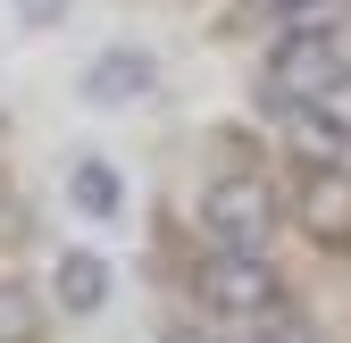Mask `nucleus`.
Returning <instances> with one entry per match:
<instances>
[{
	"instance_id": "nucleus-2",
	"label": "nucleus",
	"mask_w": 351,
	"mask_h": 343,
	"mask_svg": "<svg viewBox=\"0 0 351 343\" xmlns=\"http://www.w3.org/2000/svg\"><path fill=\"white\" fill-rule=\"evenodd\" d=\"M201 226L226 251H268V235H276V185L268 176H217L201 193Z\"/></svg>"
},
{
	"instance_id": "nucleus-9",
	"label": "nucleus",
	"mask_w": 351,
	"mask_h": 343,
	"mask_svg": "<svg viewBox=\"0 0 351 343\" xmlns=\"http://www.w3.org/2000/svg\"><path fill=\"white\" fill-rule=\"evenodd\" d=\"M243 343H318V335H310V318H301L293 302H276V310L243 318Z\"/></svg>"
},
{
	"instance_id": "nucleus-3",
	"label": "nucleus",
	"mask_w": 351,
	"mask_h": 343,
	"mask_svg": "<svg viewBox=\"0 0 351 343\" xmlns=\"http://www.w3.org/2000/svg\"><path fill=\"white\" fill-rule=\"evenodd\" d=\"M343 75H351L343 34H276V51H268V101L276 109L318 101V93H335Z\"/></svg>"
},
{
	"instance_id": "nucleus-5",
	"label": "nucleus",
	"mask_w": 351,
	"mask_h": 343,
	"mask_svg": "<svg viewBox=\"0 0 351 343\" xmlns=\"http://www.w3.org/2000/svg\"><path fill=\"white\" fill-rule=\"evenodd\" d=\"M151 84H159V59L134 51V42H117V51H101L93 67H84V101H93V109H117V101H143Z\"/></svg>"
},
{
	"instance_id": "nucleus-11",
	"label": "nucleus",
	"mask_w": 351,
	"mask_h": 343,
	"mask_svg": "<svg viewBox=\"0 0 351 343\" xmlns=\"http://www.w3.org/2000/svg\"><path fill=\"white\" fill-rule=\"evenodd\" d=\"M17 17H25V25H59V17H67V0H17Z\"/></svg>"
},
{
	"instance_id": "nucleus-4",
	"label": "nucleus",
	"mask_w": 351,
	"mask_h": 343,
	"mask_svg": "<svg viewBox=\"0 0 351 343\" xmlns=\"http://www.w3.org/2000/svg\"><path fill=\"white\" fill-rule=\"evenodd\" d=\"M301 226L326 251H351V167H310L301 185Z\"/></svg>"
},
{
	"instance_id": "nucleus-6",
	"label": "nucleus",
	"mask_w": 351,
	"mask_h": 343,
	"mask_svg": "<svg viewBox=\"0 0 351 343\" xmlns=\"http://www.w3.org/2000/svg\"><path fill=\"white\" fill-rule=\"evenodd\" d=\"M285 134H293V159H301V167H343V159H351V134H343L318 101H293V109H285Z\"/></svg>"
},
{
	"instance_id": "nucleus-12",
	"label": "nucleus",
	"mask_w": 351,
	"mask_h": 343,
	"mask_svg": "<svg viewBox=\"0 0 351 343\" xmlns=\"http://www.w3.org/2000/svg\"><path fill=\"white\" fill-rule=\"evenodd\" d=\"M251 9H259V17H276V9H293V0H251Z\"/></svg>"
},
{
	"instance_id": "nucleus-13",
	"label": "nucleus",
	"mask_w": 351,
	"mask_h": 343,
	"mask_svg": "<svg viewBox=\"0 0 351 343\" xmlns=\"http://www.w3.org/2000/svg\"><path fill=\"white\" fill-rule=\"evenodd\" d=\"M176 343H209V335H176Z\"/></svg>"
},
{
	"instance_id": "nucleus-1",
	"label": "nucleus",
	"mask_w": 351,
	"mask_h": 343,
	"mask_svg": "<svg viewBox=\"0 0 351 343\" xmlns=\"http://www.w3.org/2000/svg\"><path fill=\"white\" fill-rule=\"evenodd\" d=\"M193 293H201V310L209 318H259V310H276L285 302V276L268 268V251H226V243H217L209 251V260L193 268Z\"/></svg>"
},
{
	"instance_id": "nucleus-8",
	"label": "nucleus",
	"mask_w": 351,
	"mask_h": 343,
	"mask_svg": "<svg viewBox=\"0 0 351 343\" xmlns=\"http://www.w3.org/2000/svg\"><path fill=\"white\" fill-rule=\"evenodd\" d=\"M67 201L84 209V218H125V176L109 159H75V176H67Z\"/></svg>"
},
{
	"instance_id": "nucleus-7",
	"label": "nucleus",
	"mask_w": 351,
	"mask_h": 343,
	"mask_svg": "<svg viewBox=\"0 0 351 343\" xmlns=\"http://www.w3.org/2000/svg\"><path fill=\"white\" fill-rule=\"evenodd\" d=\"M101 302H109V260L101 251H59V310L93 318Z\"/></svg>"
},
{
	"instance_id": "nucleus-10",
	"label": "nucleus",
	"mask_w": 351,
	"mask_h": 343,
	"mask_svg": "<svg viewBox=\"0 0 351 343\" xmlns=\"http://www.w3.org/2000/svg\"><path fill=\"white\" fill-rule=\"evenodd\" d=\"M0 343H34V302L0 285Z\"/></svg>"
}]
</instances>
